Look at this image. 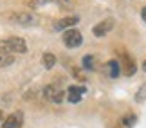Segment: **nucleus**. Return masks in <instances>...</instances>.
I'll return each mask as SVG.
<instances>
[{
	"label": "nucleus",
	"instance_id": "nucleus-1",
	"mask_svg": "<svg viewBox=\"0 0 146 128\" xmlns=\"http://www.w3.org/2000/svg\"><path fill=\"white\" fill-rule=\"evenodd\" d=\"M0 52L2 54H25L27 52V43L24 38H16V36H11V38H4L0 40Z\"/></svg>",
	"mask_w": 146,
	"mask_h": 128
},
{
	"label": "nucleus",
	"instance_id": "nucleus-2",
	"mask_svg": "<svg viewBox=\"0 0 146 128\" xmlns=\"http://www.w3.org/2000/svg\"><path fill=\"white\" fill-rule=\"evenodd\" d=\"M7 22L13 25H20V27H33V25H38V18L31 13H24V11H15V13H9L7 16Z\"/></svg>",
	"mask_w": 146,
	"mask_h": 128
},
{
	"label": "nucleus",
	"instance_id": "nucleus-3",
	"mask_svg": "<svg viewBox=\"0 0 146 128\" xmlns=\"http://www.w3.org/2000/svg\"><path fill=\"white\" fill-rule=\"evenodd\" d=\"M63 43L69 49H76V47H80L81 43H83V36H81V32L80 31H76V29H67L63 31Z\"/></svg>",
	"mask_w": 146,
	"mask_h": 128
},
{
	"label": "nucleus",
	"instance_id": "nucleus-4",
	"mask_svg": "<svg viewBox=\"0 0 146 128\" xmlns=\"http://www.w3.org/2000/svg\"><path fill=\"white\" fill-rule=\"evenodd\" d=\"M43 96H45V99H49V101H52V103L63 101V90L58 88L56 85H47L43 88Z\"/></svg>",
	"mask_w": 146,
	"mask_h": 128
},
{
	"label": "nucleus",
	"instance_id": "nucleus-5",
	"mask_svg": "<svg viewBox=\"0 0 146 128\" xmlns=\"http://www.w3.org/2000/svg\"><path fill=\"white\" fill-rule=\"evenodd\" d=\"M24 126V114L22 112H13L5 117L2 128H22Z\"/></svg>",
	"mask_w": 146,
	"mask_h": 128
},
{
	"label": "nucleus",
	"instance_id": "nucleus-6",
	"mask_svg": "<svg viewBox=\"0 0 146 128\" xmlns=\"http://www.w3.org/2000/svg\"><path fill=\"white\" fill-rule=\"evenodd\" d=\"M112 29H114V20L106 18V20H103V22H99V24H96V25H94L92 32H94V36L101 38V36L108 34V32H110Z\"/></svg>",
	"mask_w": 146,
	"mask_h": 128
},
{
	"label": "nucleus",
	"instance_id": "nucleus-7",
	"mask_svg": "<svg viewBox=\"0 0 146 128\" xmlns=\"http://www.w3.org/2000/svg\"><path fill=\"white\" fill-rule=\"evenodd\" d=\"M119 65H121V70L125 72L126 76H133V74H135V69H137V67H135V62L132 60L130 54H123Z\"/></svg>",
	"mask_w": 146,
	"mask_h": 128
},
{
	"label": "nucleus",
	"instance_id": "nucleus-8",
	"mask_svg": "<svg viewBox=\"0 0 146 128\" xmlns=\"http://www.w3.org/2000/svg\"><path fill=\"white\" fill-rule=\"evenodd\" d=\"M83 94H85V88H83V87H76V85H72V87H69V92H67V99H69L70 103H80V101H81V97H83Z\"/></svg>",
	"mask_w": 146,
	"mask_h": 128
},
{
	"label": "nucleus",
	"instance_id": "nucleus-9",
	"mask_svg": "<svg viewBox=\"0 0 146 128\" xmlns=\"http://www.w3.org/2000/svg\"><path fill=\"white\" fill-rule=\"evenodd\" d=\"M78 22H80V20H78V16H67V18H61V20L56 22V24H54V29L56 31H63V29L67 31L69 27L76 25Z\"/></svg>",
	"mask_w": 146,
	"mask_h": 128
},
{
	"label": "nucleus",
	"instance_id": "nucleus-10",
	"mask_svg": "<svg viewBox=\"0 0 146 128\" xmlns=\"http://www.w3.org/2000/svg\"><path fill=\"white\" fill-rule=\"evenodd\" d=\"M135 123H137V115L135 114H128V115H125V117H121L117 121L114 128H132Z\"/></svg>",
	"mask_w": 146,
	"mask_h": 128
},
{
	"label": "nucleus",
	"instance_id": "nucleus-11",
	"mask_svg": "<svg viewBox=\"0 0 146 128\" xmlns=\"http://www.w3.org/2000/svg\"><path fill=\"white\" fill-rule=\"evenodd\" d=\"M42 63L45 69H52V67L56 65V56L52 52H43V56H42Z\"/></svg>",
	"mask_w": 146,
	"mask_h": 128
},
{
	"label": "nucleus",
	"instance_id": "nucleus-12",
	"mask_svg": "<svg viewBox=\"0 0 146 128\" xmlns=\"http://www.w3.org/2000/svg\"><path fill=\"white\" fill-rule=\"evenodd\" d=\"M106 67H108V76H110V78H117V76H119V72H121V65H119V62L112 60V62L106 63Z\"/></svg>",
	"mask_w": 146,
	"mask_h": 128
},
{
	"label": "nucleus",
	"instance_id": "nucleus-13",
	"mask_svg": "<svg viewBox=\"0 0 146 128\" xmlns=\"http://www.w3.org/2000/svg\"><path fill=\"white\" fill-rule=\"evenodd\" d=\"M81 63H83V69H85V70H94V69H96V65H94V56H90V54L83 56Z\"/></svg>",
	"mask_w": 146,
	"mask_h": 128
},
{
	"label": "nucleus",
	"instance_id": "nucleus-14",
	"mask_svg": "<svg viewBox=\"0 0 146 128\" xmlns=\"http://www.w3.org/2000/svg\"><path fill=\"white\" fill-rule=\"evenodd\" d=\"M11 63H15V58L11 56V54H2V52H0V69L9 67Z\"/></svg>",
	"mask_w": 146,
	"mask_h": 128
},
{
	"label": "nucleus",
	"instance_id": "nucleus-15",
	"mask_svg": "<svg viewBox=\"0 0 146 128\" xmlns=\"http://www.w3.org/2000/svg\"><path fill=\"white\" fill-rule=\"evenodd\" d=\"M49 0H25V5L31 9H36V7H42V5H45Z\"/></svg>",
	"mask_w": 146,
	"mask_h": 128
},
{
	"label": "nucleus",
	"instance_id": "nucleus-16",
	"mask_svg": "<svg viewBox=\"0 0 146 128\" xmlns=\"http://www.w3.org/2000/svg\"><path fill=\"white\" fill-rule=\"evenodd\" d=\"M135 101H146V83H144V85H141V88L137 90Z\"/></svg>",
	"mask_w": 146,
	"mask_h": 128
},
{
	"label": "nucleus",
	"instance_id": "nucleus-17",
	"mask_svg": "<svg viewBox=\"0 0 146 128\" xmlns=\"http://www.w3.org/2000/svg\"><path fill=\"white\" fill-rule=\"evenodd\" d=\"M141 16H143V20L146 22V7H143V11H141Z\"/></svg>",
	"mask_w": 146,
	"mask_h": 128
},
{
	"label": "nucleus",
	"instance_id": "nucleus-18",
	"mask_svg": "<svg viewBox=\"0 0 146 128\" xmlns=\"http://www.w3.org/2000/svg\"><path fill=\"white\" fill-rule=\"evenodd\" d=\"M0 121H4V112L0 110Z\"/></svg>",
	"mask_w": 146,
	"mask_h": 128
},
{
	"label": "nucleus",
	"instance_id": "nucleus-19",
	"mask_svg": "<svg viewBox=\"0 0 146 128\" xmlns=\"http://www.w3.org/2000/svg\"><path fill=\"white\" fill-rule=\"evenodd\" d=\"M143 70L146 72V60H144V62H143Z\"/></svg>",
	"mask_w": 146,
	"mask_h": 128
}]
</instances>
